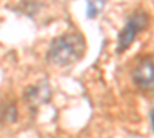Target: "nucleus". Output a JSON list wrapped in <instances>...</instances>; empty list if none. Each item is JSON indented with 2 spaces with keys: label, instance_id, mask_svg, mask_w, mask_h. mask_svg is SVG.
I'll return each mask as SVG.
<instances>
[{
  "label": "nucleus",
  "instance_id": "f257e3e1",
  "mask_svg": "<svg viewBox=\"0 0 154 138\" xmlns=\"http://www.w3.org/2000/svg\"><path fill=\"white\" fill-rule=\"evenodd\" d=\"M85 52V40L79 32H69L53 40L48 49V61L57 66H68Z\"/></svg>",
  "mask_w": 154,
  "mask_h": 138
},
{
  "label": "nucleus",
  "instance_id": "39448f33",
  "mask_svg": "<svg viewBox=\"0 0 154 138\" xmlns=\"http://www.w3.org/2000/svg\"><path fill=\"white\" fill-rule=\"evenodd\" d=\"M149 118H151V126H152V132H154V109L149 112Z\"/></svg>",
  "mask_w": 154,
  "mask_h": 138
},
{
  "label": "nucleus",
  "instance_id": "f03ea898",
  "mask_svg": "<svg viewBox=\"0 0 154 138\" xmlns=\"http://www.w3.org/2000/svg\"><path fill=\"white\" fill-rule=\"evenodd\" d=\"M148 19L145 12H136V14L126 22L125 28L120 31L119 39H117V52H123L126 48H130V45L134 42L136 35L145 28Z\"/></svg>",
  "mask_w": 154,
  "mask_h": 138
},
{
  "label": "nucleus",
  "instance_id": "20e7f679",
  "mask_svg": "<svg viewBox=\"0 0 154 138\" xmlns=\"http://www.w3.org/2000/svg\"><path fill=\"white\" fill-rule=\"evenodd\" d=\"M105 6V0H86V16L88 19H96Z\"/></svg>",
  "mask_w": 154,
  "mask_h": 138
},
{
  "label": "nucleus",
  "instance_id": "7ed1b4c3",
  "mask_svg": "<svg viewBox=\"0 0 154 138\" xmlns=\"http://www.w3.org/2000/svg\"><path fill=\"white\" fill-rule=\"evenodd\" d=\"M133 78L139 87H143V89L154 87V63H152V60L145 58L140 61L133 72Z\"/></svg>",
  "mask_w": 154,
  "mask_h": 138
}]
</instances>
